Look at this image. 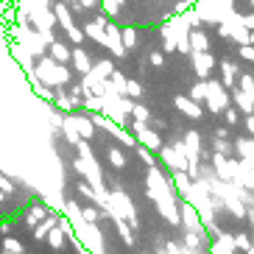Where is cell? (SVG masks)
<instances>
[{"instance_id": "4", "label": "cell", "mask_w": 254, "mask_h": 254, "mask_svg": "<svg viewBox=\"0 0 254 254\" xmlns=\"http://www.w3.org/2000/svg\"><path fill=\"white\" fill-rule=\"evenodd\" d=\"M190 56H193V70L198 78H209V73H212V67H215V56L209 51H190Z\"/></svg>"}, {"instance_id": "3", "label": "cell", "mask_w": 254, "mask_h": 254, "mask_svg": "<svg viewBox=\"0 0 254 254\" xmlns=\"http://www.w3.org/2000/svg\"><path fill=\"white\" fill-rule=\"evenodd\" d=\"M204 101H207V109L212 115H221L226 106L232 104L229 90H226L221 81H209V78H207V98H204Z\"/></svg>"}, {"instance_id": "21", "label": "cell", "mask_w": 254, "mask_h": 254, "mask_svg": "<svg viewBox=\"0 0 254 254\" xmlns=\"http://www.w3.org/2000/svg\"><path fill=\"white\" fill-rule=\"evenodd\" d=\"M115 226H118V232H120V238H123V243L126 246H134V229L123 221V218H115Z\"/></svg>"}, {"instance_id": "34", "label": "cell", "mask_w": 254, "mask_h": 254, "mask_svg": "<svg viewBox=\"0 0 254 254\" xmlns=\"http://www.w3.org/2000/svg\"><path fill=\"white\" fill-rule=\"evenodd\" d=\"M185 148L198 151V154H201V137H198V131H187V134H185Z\"/></svg>"}, {"instance_id": "17", "label": "cell", "mask_w": 254, "mask_h": 254, "mask_svg": "<svg viewBox=\"0 0 254 254\" xmlns=\"http://www.w3.org/2000/svg\"><path fill=\"white\" fill-rule=\"evenodd\" d=\"M221 73H224V87L226 90H232V87H235V81H238V64H235V62H229V59H224L221 62Z\"/></svg>"}, {"instance_id": "50", "label": "cell", "mask_w": 254, "mask_h": 254, "mask_svg": "<svg viewBox=\"0 0 254 254\" xmlns=\"http://www.w3.org/2000/svg\"><path fill=\"white\" fill-rule=\"evenodd\" d=\"M3 201H6V193H3V190H0V204H3Z\"/></svg>"}, {"instance_id": "7", "label": "cell", "mask_w": 254, "mask_h": 254, "mask_svg": "<svg viewBox=\"0 0 254 254\" xmlns=\"http://www.w3.org/2000/svg\"><path fill=\"white\" fill-rule=\"evenodd\" d=\"M70 62H73V67H75V73H87V70L92 67V59H90V53L84 51L81 45H73L70 48Z\"/></svg>"}, {"instance_id": "20", "label": "cell", "mask_w": 254, "mask_h": 254, "mask_svg": "<svg viewBox=\"0 0 254 254\" xmlns=\"http://www.w3.org/2000/svg\"><path fill=\"white\" fill-rule=\"evenodd\" d=\"M59 128L64 131V137H67V140L73 142V145H75L78 140H81V137H78V131H75V126H73V120H70V112L62 115V126H59Z\"/></svg>"}, {"instance_id": "12", "label": "cell", "mask_w": 254, "mask_h": 254, "mask_svg": "<svg viewBox=\"0 0 254 254\" xmlns=\"http://www.w3.org/2000/svg\"><path fill=\"white\" fill-rule=\"evenodd\" d=\"M45 53L51 56L53 62H59V64H67L70 62V45H64V42H59V39H53Z\"/></svg>"}, {"instance_id": "25", "label": "cell", "mask_w": 254, "mask_h": 254, "mask_svg": "<svg viewBox=\"0 0 254 254\" xmlns=\"http://www.w3.org/2000/svg\"><path fill=\"white\" fill-rule=\"evenodd\" d=\"M45 215H48V209L42 207V204H34V207L28 209V215H25V224H28V226H37Z\"/></svg>"}, {"instance_id": "6", "label": "cell", "mask_w": 254, "mask_h": 254, "mask_svg": "<svg viewBox=\"0 0 254 254\" xmlns=\"http://www.w3.org/2000/svg\"><path fill=\"white\" fill-rule=\"evenodd\" d=\"M173 104H176V109H179L185 118H190V120H201L204 118L201 104H198V101H193L190 95H176V98H173Z\"/></svg>"}, {"instance_id": "10", "label": "cell", "mask_w": 254, "mask_h": 254, "mask_svg": "<svg viewBox=\"0 0 254 254\" xmlns=\"http://www.w3.org/2000/svg\"><path fill=\"white\" fill-rule=\"evenodd\" d=\"M212 168H215V176L218 179H224V182H229L232 179V159L229 157H224V154H212Z\"/></svg>"}, {"instance_id": "29", "label": "cell", "mask_w": 254, "mask_h": 254, "mask_svg": "<svg viewBox=\"0 0 254 254\" xmlns=\"http://www.w3.org/2000/svg\"><path fill=\"white\" fill-rule=\"evenodd\" d=\"M92 73H95L98 75V78H109V73H112V70H115V64H112V62H109V59H104V62H98V64H92Z\"/></svg>"}, {"instance_id": "2", "label": "cell", "mask_w": 254, "mask_h": 254, "mask_svg": "<svg viewBox=\"0 0 254 254\" xmlns=\"http://www.w3.org/2000/svg\"><path fill=\"white\" fill-rule=\"evenodd\" d=\"M73 168L81 173L84 179H87V185L98 193V198H104V195H106V185H104V173H101V168H98L95 157H92V154H87V157H75L73 159Z\"/></svg>"}, {"instance_id": "53", "label": "cell", "mask_w": 254, "mask_h": 254, "mask_svg": "<svg viewBox=\"0 0 254 254\" xmlns=\"http://www.w3.org/2000/svg\"><path fill=\"white\" fill-rule=\"evenodd\" d=\"M25 254H28V252H25Z\"/></svg>"}, {"instance_id": "30", "label": "cell", "mask_w": 254, "mask_h": 254, "mask_svg": "<svg viewBox=\"0 0 254 254\" xmlns=\"http://www.w3.org/2000/svg\"><path fill=\"white\" fill-rule=\"evenodd\" d=\"M190 98H193V101H198V104H201L204 98H207V78H198V81L193 84V90H190Z\"/></svg>"}, {"instance_id": "46", "label": "cell", "mask_w": 254, "mask_h": 254, "mask_svg": "<svg viewBox=\"0 0 254 254\" xmlns=\"http://www.w3.org/2000/svg\"><path fill=\"white\" fill-rule=\"evenodd\" d=\"M243 123H246V131L252 134V131H254V112H252V115H246V118H243Z\"/></svg>"}, {"instance_id": "41", "label": "cell", "mask_w": 254, "mask_h": 254, "mask_svg": "<svg viewBox=\"0 0 254 254\" xmlns=\"http://www.w3.org/2000/svg\"><path fill=\"white\" fill-rule=\"evenodd\" d=\"M0 190H3V193H6V195H11V193H14V190H17V187H14V182L8 179L6 173H0Z\"/></svg>"}, {"instance_id": "24", "label": "cell", "mask_w": 254, "mask_h": 254, "mask_svg": "<svg viewBox=\"0 0 254 254\" xmlns=\"http://www.w3.org/2000/svg\"><path fill=\"white\" fill-rule=\"evenodd\" d=\"M0 252H3V254H25V246H23V240L6 238V240H3V246H0Z\"/></svg>"}, {"instance_id": "22", "label": "cell", "mask_w": 254, "mask_h": 254, "mask_svg": "<svg viewBox=\"0 0 254 254\" xmlns=\"http://www.w3.org/2000/svg\"><path fill=\"white\" fill-rule=\"evenodd\" d=\"M120 42H123L126 53H128V51H134V45H137V31L131 28V25H126V28H120Z\"/></svg>"}, {"instance_id": "14", "label": "cell", "mask_w": 254, "mask_h": 254, "mask_svg": "<svg viewBox=\"0 0 254 254\" xmlns=\"http://www.w3.org/2000/svg\"><path fill=\"white\" fill-rule=\"evenodd\" d=\"M187 45H190V51H209V39H207V34H204L201 28H190Z\"/></svg>"}, {"instance_id": "19", "label": "cell", "mask_w": 254, "mask_h": 254, "mask_svg": "<svg viewBox=\"0 0 254 254\" xmlns=\"http://www.w3.org/2000/svg\"><path fill=\"white\" fill-rule=\"evenodd\" d=\"M81 31H84V37H90V39H95L98 45H104V42H106L104 25H98L95 20H92V23H84V25H81Z\"/></svg>"}, {"instance_id": "48", "label": "cell", "mask_w": 254, "mask_h": 254, "mask_svg": "<svg viewBox=\"0 0 254 254\" xmlns=\"http://www.w3.org/2000/svg\"><path fill=\"white\" fill-rule=\"evenodd\" d=\"M95 23H98V25H106V23H109V17H106V14H98Z\"/></svg>"}, {"instance_id": "18", "label": "cell", "mask_w": 254, "mask_h": 254, "mask_svg": "<svg viewBox=\"0 0 254 254\" xmlns=\"http://www.w3.org/2000/svg\"><path fill=\"white\" fill-rule=\"evenodd\" d=\"M51 104H56V109L59 112H73L75 106H73V101H70V95L64 92V84L62 87H56V92H53V101Z\"/></svg>"}, {"instance_id": "23", "label": "cell", "mask_w": 254, "mask_h": 254, "mask_svg": "<svg viewBox=\"0 0 254 254\" xmlns=\"http://www.w3.org/2000/svg\"><path fill=\"white\" fill-rule=\"evenodd\" d=\"M45 240H48V243H51L53 249H56V252H59V249L64 246V232L59 229V224H53V226H51V232H48V235H45Z\"/></svg>"}, {"instance_id": "26", "label": "cell", "mask_w": 254, "mask_h": 254, "mask_svg": "<svg viewBox=\"0 0 254 254\" xmlns=\"http://www.w3.org/2000/svg\"><path fill=\"white\" fill-rule=\"evenodd\" d=\"M232 243H235V249L238 252H246V254H254V246H252V240H249V235H232Z\"/></svg>"}, {"instance_id": "8", "label": "cell", "mask_w": 254, "mask_h": 254, "mask_svg": "<svg viewBox=\"0 0 254 254\" xmlns=\"http://www.w3.org/2000/svg\"><path fill=\"white\" fill-rule=\"evenodd\" d=\"M209 254H238V249H235V243H232V235L218 232L215 240L209 243Z\"/></svg>"}, {"instance_id": "45", "label": "cell", "mask_w": 254, "mask_h": 254, "mask_svg": "<svg viewBox=\"0 0 254 254\" xmlns=\"http://www.w3.org/2000/svg\"><path fill=\"white\" fill-rule=\"evenodd\" d=\"M62 115H64V112H59V109H53V112H51V123H53L56 128L62 126Z\"/></svg>"}, {"instance_id": "47", "label": "cell", "mask_w": 254, "mask_h": 254, "mask_svg": "<svg viewBox=\"0 0 254 254\" xmlns=\"http://www.w3.org/2000/svg\"><path fill=\"white\" fill-rule=\"evenodd\" d=\"M78 6L87 11V8H98V0H78Z\"/></svg>"}, {"instance_id": "9", "label": "cell", "mask_w": 254, "mask_h": 254, "mask_svg": "<svg viewBox=\"0 0 254 254\" xmlns=\"http://www.w3.org/2000/svg\"><path fill=\"white\" fill-rule=\"evenodd\" d=\"M70 120H73V126H75V131H78V137H81V140H92L95 126H92L90 115H73V112H70Z\"/></svg>"}, {"instance_id": "39", "label": "cell", "mask_w": 254, "mask_h": 254, "mask_svg": "<svg viewBox=\"0 0 254 254\" xmlns=\"http://www.w3.org/2000/svg\"><path fill=\"white\" fill-rule=\"evenodd\" d=\"M134 148H137V154H140V159H142L145 165H148V168H151V165H157V162H154V151H148L145 145H140V142H137Z\"/></svg>"}, {"instance_id": "31", "label": "cell", "mask_w": 254, "mask_h": 254, "mask_svg": "<svg viewBox=\"0 0 254 254\" xmlns=\"http://www.w3.org/2000/svg\"><path fill=\"white\" fill-rule=\"evenodd\" d=\"M238 90H243V92H249V95H254V75L252 73H243V75H238Z\"/></svg>"}, {"instance_id": "32", "label": "cell", "mask_w": 254, "mask_h": 254, "mask_svg": "<svg viewBox=\"0 0 254 254\" xmlns=\"http://www.w3.org/2000/svg\"><path fill=\"white\" fill-rule=\"evenodd\" d=\"M109 81H112V87L120 95H126V75L120 73V70H112V73H109Z\"/></svg>"}, {"instance_id": "35", "label": "cell", "mask_w": 254, "mask_h": 254, "mask_svg": "<svg viewBox=\"0 0 254 254\" xmlns=\"http://www.w3.org/2000/svg\"><path fill=\"white\" fill-rule=\"evenodd\" d=\"M98 3H101V8H104V14L109 17V20H115V17L120 14V8H123V6H118L115 0H98Z\"/></svg>"}, {"instance_id": "51", "label": "cell", "mask_w": 254, "mask_h": 254, "mask_svg": "<svg viewBox=\"0 0 254 254\" xmlns=\"http://www.w3.org/2000/svg\"><path fill=\"white\" fill-rule=\"evenodd\" d=\"M115 3H118V6H123V3H126V0H115Z\"/></svg>"}, {"instance_id": "33", "label": "cell", "mask_w": 254, "mask_h": 254, "mask_svg": "<svg viewBox=\"0 0 254 254\" xmlns=\"http://www.w3.org/2000/svg\"><path fill=\"white\" fill-rule=\"evenodd\" d=\"M128 118H131V120H142V123H145V120L151 118V112H148V106H142V104H131V112H128Z\"/></svg>"}, {"instance_id": "16", "label": "cell", "mask_w": 254, "mask_h": 254, "mask_svg": "<svg viewBox=\"0 0 254 254\" xmlns=\"http://www.w3.org/2000/svg\"><path fill=\"white\" fill-rule=\"evenodd\" d=\"M168 182H171V187H176V195H179V198L190 190V185H193V179H190L185 171H173V176Z\"/></svg>"}, {"instance_id": "49", "label": "cell", "mask_w": 254, "mask_h": 254, "mask_svg": "<svg viewBox=\"0 0 254 254\" xmlns=\"http://www.w3.org/2000/svg\"><path fill=\"white\" fill-rule=\"evenodd\" d=\"M215 137H229V126H221L218 128V134Z\"/></svg>"}, {"instance_id": "37", "label": "cell", "mask_w": 254, "mask_h": 254, "mask_svg": "<svg viewBox=\"0 0 254 254\" xmlns=\"http://www.w3.org/2000/svg\"><path fill=\"white\" fill-rule=\"evenodd\" d=\"M126 95L131 98H142V84L134 81V78H126Z\"/></svg>"}, {"instance_id": "42", "label": "cell", "mask_w": 254, "mask_h": 254, "mask_svg": "<svg viewBox=\"0 0 254 254\" xmlns=\"http://www.w3.org/2000/svg\"><path fill=\"white\" fill-rule=\"evenodd\" d=\"M238 56H240V59H246V62H252V59H254L252 42H246V45H238Z\"/></svg>"}, {"instance_id": "13", "label": "cell", "mask_w": 254, "mask_h": 254, "mask_svg": "<svg viewBox=\"0 0 254 254\" xmlns=\"http://www.w3.org/2000/svg\"><path fill=\"white\" fill-rule=\"evenodd\" d=\"M229 98L235 101V106H238V109H240L243 115H252V112H254V101H252V95H249V92H243V90H235V87H232Z\"/></svg>"}, {"instance_id": "1", "label": "cell", "mask_w": 254, "mask_h": 254, "mask_svg": "<svg viewBox=\"0 0 254 254\" xmlns=\"http://www.w3.org/2000/svg\"><path fill=\"white\" fill-rule=\"evenodd\" d=\"M34 78L37 81H42L45 87H62V84H67L70 81V70H67V64H59V62H53L48 53H42V59L34 64Z\"/></svg>"}, {"instance_id": "28", "label": "cell", "mask_w": 254, "mask_h": 254, "mask_svg": "<svg viewBox=\"0 0 254 254\" xmlns=\"http://www.w3.org/2000/svg\"><path fill=\"white\" fill-rule=\"evenodd\" d=\"M106 159H109V165H112V168H126V157H123V151L120 148H109L106 151Z\"/></svg>"}, {"instance_id": "43", "label": "cell", "mask_w": 254, "mask_h": 254, "mask_svg": "<svg viewBox=\"0 0 254 254\" xmlns=\"http://www.w3.org/2000/svg\"><path fill=\"white\" fill-rule=\"evenodd\" d=\"M148 62L154 64V67H162V64H165V53H162V51H151Z\"/></svg>"}, {"instance_id": "11", "label": "cell", "mask_w": 254, "mask_h": 254, "mask_svg": "<svg viewBox=\"0 0 254 254\" xmlns=\"http://www.w3.org/2000/svg\"><path fill=\"white\" fill-rule=\"evenodd\" d=\"M11 53H14V59L23 64L25 73H28V75L34 73V56H31V51L23 45V42H14V45H11Z\"/></svg>"}, {"instance_id": "44", "label": "cell", "mask_w": 254, "mask_h": 254, "mask_svg": "<svg viewBox=\"0 0 254 254\" xmlns=\"http://www.w3.org/2000/svg\"><path fill=\"white\" fill-rule=\"evenodd\" d=\"M70 101H73V106H81V101H84V90H81V87H73V90H70Z\"/></svg>"}, {"instance_id": "40", "label": "cell", "mask_w": 254, "mask_h": 254, "mask_svg": "<svg viewBox=\"0 0 254 254\" xmlns=\"http://www.w3.org/2000/svg\"><path fill=\"white\" fill-rule=\"evenodd\" d=\"M215 151H218V154H224V157H229V154H232L229 140H226V137H215Z\"/></svg>"}, {"instance_id": "38", "label": "cell", "mask_w": 254, "mask_h": 254, "mask_svg": "<svg viewBox=\"0 0 254 254\" xmlns=\"http://www.w3.org/2000/svg\"><path fill=\"white\" fill-rule=\"evenodd\" d=\"M221 115H224L226 126H238V123H240V112H238V109H232V106H226Z\"/></svg>"}, {"instance_id": "15", "label": "cell", "mask_w": 254, "mask_h": 254, "mask_svg": "<svg viewBox=\"0 0 254 254\" xmlns=\"http://www.w3.org/2000/svg\"><path fill=\"white\" fill-rule=\"evenodd\" d=\"M232 148L238 151V157L240 159H246V162H254V140H252V134L249 137H240Z\"/></svg>"}, {"instance_id": "5", "label": "cell", "mask_w": 254, "mask_h": 254, "mask_svg": "<svg viewBox=\"0 0 254 254\" xmlns=\"http://www.w3.org/2000/svg\"><path fill=\"white\" fill-rule=\"evenodd\" d=\"M104 34H106V42H104V48H109L112 51V56H126V48H123V42H120V25H115L112 20L104 25Z\"/></svg>"}, {"instance_id": "52", "label": "cell", "mask_w": 254, "mask_h": 254, "mask_svg": "<svg viewBox=\"0 0 254 254\" xmlns=\"http://www.w3.org/2000/svg\"><path fill=\"white\" fill-rule=\"evenodd\" d=\"M140 254H148V252H140Z\"/></svg>"}, {"instance_id": "36", "label": "cell", "mask_w": 254, "mask_h": 254, "mask_svg": "<svg viewBox=\"0 0 254 254\" xmlns=\"http://www.w3.org/2000/svg\"><path fill=\"white\" fill-rule=\"evenodd\" d=\"M98 218H101V209L81 207V221H87V224H98Z\"/></svg>"}, {"instance_id": "27", "label": "cell", "mask_w": 254, "mask_h": 254, "mask_svg": "<svg viewBox=\"0 0 254 254\" xmlns=\"http://www.w3.org/2000/svg\"><path fill=\"white\" fill-rule=\"evenodd\" d=\"M204 238H207V235H198V232H185V243H187V249H190V252H198V249L204 246Z\"/></svg>"}]
</instances>
